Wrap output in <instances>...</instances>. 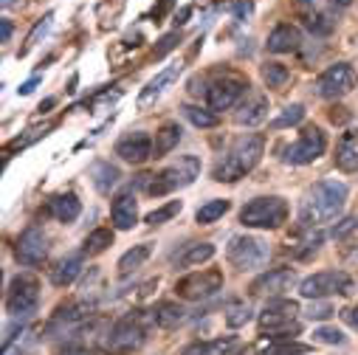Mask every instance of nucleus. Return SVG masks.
Returning <instances> with one entry per match:
<instances>
[{
	"instance_id": "46",
	"label": "nucleus",
	"mask_w": 358,
	"mask_h": 355,
	"mask_svg": "<svg viewBox=\"0 0 358 355\" xmlns=\"http://www.w3.org/2000/svg\"><path fill=\"white\" fill-rule=\"evenodd\" d=\"M341 316H344V321H347V324L358 327V305H355V307H347V310H341Z\"/></svg>"
},
{
	"instance_id": "17",
	"label": "nucleus",
	"mask_w": 358,
	"mask_h": 355,
	"mask_svg": "<svg viewBox=\"0 0 358 355\" xmlns=\"http://www.w3.org/2000/svg\"><path fill=\"white\" fill-rule=\"evenodd\" d=\"M296 282L294 268H274V271H265L251 282V294L254 296H277L282 291H291Z\"/></svg>"
},
{
	"instance_id": "19",
	"label": "nucleus",
	"mask_w": 358,
	"mask_h": 355,
	"mask_svg": "<svg viewBox=\"0 0 358 355\" xmlns=\"http://www.w3.org/2000/svg\"><path fill=\"white\" fill-rule=\"evenodd\" d=\"M87 316H91V302H71V305H62L54 319L48 321V333L57 335V333H71L76 330Z\"/></svg>"
},
{
	"instance_id": "52",
	"label": "nucleus",
	"mask_w": 358,
	"mask_h": 355,
	"mask_svg": "<svg viewBox=\"0 0 358 355\" xmlns=\"http://www.w3.org/2000/svg\"><path fill=\"white\" fill-rule=\"evenodd\" d=\"M299 3H305V6H310V3H316V0H299Z\"/></svg>"
},
{
	"instance_id": "37",
	"label": "nucleus",
	"mask_w": 358,
	"mask_h": 355,
	"mask_svg": "<svg viewBox=\"0 0 358 355\" xmlns=\"http://www.w3.org/2000/svg\"><path fill=\"white\" fill-rule=\"evenodd\" d=\"M184 116L195 124V127H201V130H209V127H217V116L212 113V110H206V108H195V105H187L184 108Z\"/></svg>"
},
{
	"instance_id": "25",
	"label": "nucleus",
	"mask_w": 358,
	"mask_h": 355,
	"mask_svg": "<svg viewBox=\"0 0 358 355\" xmlns=\"http://www.w3.org/2000/svg\"><path fill=\"white\" fill-rule=\"evenodd\" d=\"M181 124L178 122H166V124H161L158 127V133H155V141H152V158H164V155H169L175 147H178V141H181Z\"/></svg>"
},
{
	"instance_id": "48",
	"label": "nucleus",
	"mask_w": 358,
	"mask_h": 355,
	"mask_svg": "<svg viewBox=\"0 0 358 355\" xmlns=\"http://www.w3.org/2000/svg\"><path fill=\"white\" fill-rule=\"evenodd\" d=\"M12 31H15L12 20H3V43H9V40H12Z\"/></svg>"
},
{
	"instance_id": "10",
	"label": "nucleus",
	"mask_w": 358,
	"mask_h": 355,
	"mask_svg": "<svg viewBox=\"0 0 358 355\" xmlns=\"http://www.w3.org/2000/svg\"><path fill=\"white\" fill-rule=\"evenodd\" d=\"M324 150H327V136L322 133V127L308 124V127H302L299 138L291 147H285V161L288 164H296V166L313 164L316 158L324 155Z\"/></svg>"
},
{
	"instance_id": "36",
	"label": "nucleus",
	"mask_w": 358,
	"mask_h": 355,
	"mask_svg": "<svg viewBox=\"0 0 358 355\" xmlns=\"http://www.w3.org/2000/svg\"><path fill=\"white\" fill-rule=\"evenodd\" d=\"M305 119V108L302 105H288L271 124H268V127H271V130H285V127H294V124H299Z\"/></svg>"
},
{
	"instance_id": "34",
	"label": "nucleus",
	"mask_w": 358,
	"mask_h": 355,
	"mask_svg": "<svg viewBox=\"0 0 358 355\" xmlns=\"http://www.w3.org/2000/svg\"><path fill=\"white\" fill-rule=\"evenodd\" d=\"M110 245H113V231L110 229H96V231L87 234V240H85V254H102Z\"/></svg>"
},
{
	"instance_id": "41",
	"label": "nucleus",
	"mask_w": 358,
	"mask_h": 355,
	"mask_svg": "<svg viewBox=\"0 0 358 355\" xmlns=\"http://www.w3.org/2000/svg\"><path fill=\"white\" fill-rule=\"evenodd\" d=\"M313 338L316 341H322V344H344L347 338H344V333L341 330H336V327H319L316 333H313Z\"/></svg>"
},
{
	"instance_id": "45",
	"label": "nucleus",
	"mask_w": 358,
	"mask_h": 355,
	"mask_svg": "<svg viewBox=\"0 0 358 355\" xmlns=\"http://www.w3.org/2000/svg\"><path fill=\"white\" fill-rule=\"evenodd\" d=\"M37 85H40V76H31L29 82H23V85L17 87V94H20V96H29V94L34 91V87H37Z\"/></svg>"
},
{
	"instance_id": "47",
	"label": "nucleus",
	"mask_w": 358,
	"mask_h": 355,
	"mask_svg": "<svg viewBox=\"0 0 358 355\" xmlns=\"http://www.w3.org/2000/svg\"><path fill=\"white\" fill-rule=\"evenodd\" d=\"M189 15H192V6H184V9H181V15H178V17H175V26H184Z\"/></svg>"
},
{
	"instance_id": "4",
	"label": "nucleus",
	"mask_w": 358,
	"mask_h": 355,
	"mask_svg": "<svg viewBox=\"0 0 358 355\" xmlns=\"http://www.w3.org/2000/svg\"><path fill=\"white\" fill-rule=\"evenodd\" d=\"M150 324H155V316L152 313H144V310H133L127 316H122L113 330L108 333V341H105V349L110 355H127L133 349H138L147 338V330Z\"/></svg>"
},
{
	"instance_id": "29",
	"label": "nucleus",
	"mask_w": 358,
	"mask_h": 355,
	"mask_svg": "<svg viewBox=\"0 0 358 355\" xmlns=\"http://www.w3.org/2000/svg\"><path fill=\"white\" fill-rule=\"evenodd\" d=\"M150 254H152L150 242H141V245H133L130 251H124L122 259H119V277H130L133 271H138L141 265L150 259Z\"/></svg>"
},
{
	"instance_id": "51",
	"label": "nucleus",
	"mask_w": 358,
	"mask_h": 355,
	"mask_svg": "<svg viewBox=\"0 0 358 355\" xmlns=\"http://www.w3.org/2000/svg\"><path fill=\"white\" fill-rule=\"evenodd\" d=\"M0 3H3V6H12V3H15V0H0Z\"/></svg>"
},
{
	"instance_id": "33",
	"label": "nucleus",
	"mask_w": 358,
	"mask_h": 355,
	"mask_svg": "<svg viewBox=\"0 0 358 355\" xmlns=\"http://www.w3.org/2000/svg\"><path fill=\"white\" fill-rule=\"evenodd\" d=\"M181 209H184V203H181V201H169V203H164V206L152 209V212L144 217V223H147V226H161V223H169L175 215H181Z\"/></svg>"
},
{
	"instance_id": "13",
	"label": "nucleus",
	"mask_w": 358,
	"mask_h": 355,
	"mask_svg": "<svg viewBox=\"0 0 358 355\" xmlns=\"http://www.w3.org/2000/svg\"><path fill=\"white\" fill-rule=\"evenodd\" d=\"M313 87H316V94L322 99H341L355 87V71L347 62H336V65H330L327 71H322L316 76Z\"/></svg>"
},
{
	"instance_id": "50",
	"label": "nucleus",
	"mask_w": 358,
	"mask_h": 355,
	"mask_svg": "<svg viewBox=\"0 0 358 355\" xmlns=\"http://www.w3.org/2000/svg\"><path fill=\"white\" fill-rule=\"evenodd\" d=\"M68 355H94V352H85V349H82V352H68Z\"/></svg>"
},
{
	"instance_id": "2",
	"label": "nucleus",
	"mask_w": 358,
	"mask_h": 355,
	"mask_svg": "<svg viewBox=\"0 0 358 355\" xmlns=\"http://www.w3.org/2000/svg\"><path fill=\"white\" fill-rule=\"evenodd\" d=\"M262 150H265V138L259 133H251V136H243L237 144H231V150L215 164L212 169V181L217 184H234L240 178H245L262 158Z\"/></svg>"
},
{
	"instance_id": "44",
	"label": "nucleus",
	"mask_w": 358,
	"mask_h": 355,
	"mask_svg": "<svg viewBox=\"0 0 358 355\" xmlns=\"http://www.w3.org/2000/svg\"><path fill=\"white\" fill-rule=\"evenodd\" d=\"M175 43H178V34H166V37L161 40V45H158V51H155V57H164L166 51H172V48H175Z\"/></svg>"
},
{
	"instance_id": "27",
	"label": "nucleus",
	"mask_w": 358,
	"mask_h": 355,
	"mask_svg": "<svg viewBox=\"0 0 358 355\" xmlns=\"http://www.w3.org/2000/svg\"><path fill=\"white\" fill-rule=\"evenodd\" d=\"M91 178H94V187H96V192L110 195V189L119 184L122 172H119V166H113L110 161H96V164L91 166Z\"/></svg>"
},
{
	"instance_id": "11",
	"label": "nucleus",
	"mask_w": 358,
	"mask_h": 355,
	"mask_svg": "<svg viewBox=\"0 0 358 355\" xmlns=\"http://www.w3.org/2000/svg\"><path fill=\"white\" fill-rule=\"evenodd\" d=\"M40 305V282L31 274H20L12 280L6 291V310L12 316H29Z\"/></svg>"
},
{
	"instance_id": "40",
	"label": "nucleus",
	"mask_w": 358,
	"mask_h": 355,
	"mask_svg": "<svg viewBox=\"0 0 358 355\" xmlns=\"http://www.w3.org/2000/svg\"><path fill=\"white\" fill-rule=\"evenodd\" d=\"M336 310H333V305H327V302H319V299H313L310 302V307H308V319L310 321H324V319H330Z\"/></svg>"
},
{
	"instance_id": "20",
	"label": "nucleus",
	"mask_w": 358,
	"mask_h": 355,
	"mask_svg": "<svg viewBox=\"0 0 358 355\" xmlns=\"http://www.w3.org/2000/svg\"><path fill=\"white\" fill-rule=\"evenodd\" d=\"M110 220L119 231H130L138 223V201L133 195V189H124L113 198L110 203Z\"/></svg>"
},
{
	"instance_id": "22",
	"label": "nucleus",
	"mask_w": 358,
	"mask_h": 355,
	"mask_svg": "<svg viewBox=\"0 0 358 355\" xmlns=\"http://www.w3.org/2000/svg\"><path fill=\"white\" fill-rule=\"evenodd\" d=\"M333 158H336V166L341 172H358V133L355 130L341 133Z\"/></svg>"
},
{
	"instance_id": "1",
	"label": "nucleus",
	"mask_w": 358,
	"mask_h": 355,
	"mask_svg": "<svg viewBox=\"0 0 358 355\" xmlns=\"http://www.w3.org/2000/svg\"><path fill=\"white\" fill-rule=\"evenodd\" d=\"M347 203V187L336 178H324V181L313 184L305 198H302V206H299V220L302 226L308 229H316L322 223H330L341 215Z\"/></svg>"
},
{
	"instance_id": "43",
	"label": "nucleus",
	"mask_w": 358,
	"mask_h": 355,
	"mask_svg": "<svg viewBox=\"0 0 358 355\" xmlns=\"http://www.w3.org/2000/svg\"><path fill=\"white\" fill-rule=\"evenodd\" d=\"M231 12L237 15V20H245L251 15V0H237V3L231 6Z\"/></svg>"
},
{
	"instance_id": "15",
	"label": "nucleus",
	"mask_w": 358,
	"mask_h": 355,
	"mask_svg": "<svg viewBox=\"0 0 358 355\" xmlns=\"http://www.w3.org/2000/svg\"><path fill=\"white\" fill-rule=\"evenodd\" d=\"M181 68H184L181 62H172V65H166L161 73H155V76L144 85V91L138 94V108H141V110H147L150 105H155V102L169 91V87L175 85V79L181 76Z\"/></svg>"
},
{
	"instance_id": "24",
	"label": "nucleus",
	"mask_w": 358,
	"mask_h": 355,
	"mask_svg": "<svg viewBox=\"0 0 358 355\" xmlns=\"http://www.w3.org/2000/svg\"><path fill=\"white\" fill-rule=\"evenodd\" d=\"M79 274H82V254H68L51 268V282L57 288H68V285H73V280Z\"/></svg>"
},
{
	"instance_id": "12",
	"label": "nucleus",
	"mask_w": 358,
	"mask_h": 355,
	"mask_svg": "<svg viewBox=\"0 0 358 355\" xmlns=\"http://www.w3.org/2000/svg\"><path fill=\"white\" fill-rule=\"evenodd\" d=\"M243 94H248V79L237 73H223L206 87V105L212 110H229L240 102Z\"/></svg>"
},
{
	"instance_id": "39",
	"label": "nucleus",
	"mask_w": 358,
	"mask_h": 355,
	"mask_svg": "<svg viewBox=\"0 0 358 355\" xmlns=\"http://www.w3.org/2000/svg\"><path fill=\"white\" fill-rule=\"evenodd\" d=\"M51 20H54V12H48V15H45V17H43V20H40L34 29H31V34L26 37V45L20 48V57H23V54H29V51L37 45V40H40V37H43V34L51 29Z\"/></svg>"
},
{
	"instance_id": "26",
	"label": "nucleus",
	"mask_w": 358,
	"mask_h": 355,
	"mask_svg": "<svg viewBox=\"0 0 358 355\" xmlns=\"http://www.w3.org/2000/svg\"><path fill=\"white\" fill-rule=\"evenodd\" d=\"M212 256H215V245L212 242H192L181 254H175V262H178V268H198V265L209 262Z\"/></svg>"
},
{
	"instance_id": "35",
	"label": "nucleus",
	"mask_w": 358,
	"mask_h": 355,
	"mask_svg": "<svg viewBox=\"0 0 358 355\" xmlns=\"http://www.w3.org/2000/svg\"><path fill=\"white\" fill-rule=\"evenodd\" d=\"M305 26H308L313 34L327 37V34L336 29V20H333L330 15H324V12H308V15H305Z\"/></svg>"
},
{
	"instance_id": "16",
	"label": "nucleus",
	"mask_w": 358,
	"mask_h": 355,
	"mask_svg": "<svg viewBox=\"0 0 358 355\" xmlns=\"http://www.w3.org/2000/svg\"><path fill=\"white\" fill-rule=\"evenodd\" d=\"M116 155H119L122 161L138 166V164H144L147 158H152V138H150L147 133H141V130L127 133V136H122V138L116 141Z\"/></svg>"
},
{
	"instance_id": "8",
	"label": "nucleus",
	"mask_w": 358,
	"mask_h": 355,
	"mask_svg": "<svg viewBox=\"0 0 358 355\" xmlns=\"http://www.w3.org/2000/svg\"><path fill=\"white\" fill-rule=\"evenodd\" d=\"M355 291L352 280L344 271H319L299 282V294L305 299H324V296H350Z\"/></svg>"
},
{
	"instance_id": "23",
	"label": "nucleus",
	"mask_w": 358,
	"mask_h": 355,
	"mask_svg": "<svg viewBox=\"0 0 358 355\" xmlns=\"http://www.w3.org/2000/svg\"><path fill=\"white\" fill-rule=\"evenodd\" d=\"M240 349V341L234 335H223V338H212V341H195L189 347H184L181 355H234Z\"/></svg>"
},
{
	"instance_id": "30",
	"label": "nucleus",
	"mask_w": 358,
	"mask_h": 355,
	"mask_svg": "<svg viewBox=\"0 0 358 355\" xmlns=\"http://www.w3.org/2000/svg\"><path fill=\"white\" fill-rule=\"evenodd\" d=\"M152 316H155V324L158 327H178V324L187 319V310L181 305H175V302H161L152 310Z\"/></svg>"
},
{
	"instance_id": "14",
	"label": "nucleus",
	"mask_w": 358,
	"mask_h": 355,
	"mask_svg": "<svg viewBox=\"0 0 358 355\" xmlns=\"http://www.w3.org/2000/svg\"><path fill=\"white\" fill-rule=\"evenodd\" d=\"M15 254L23 265H43L45 256H48V237L37 229V226H29L20 237H17V245H15Z\"/></svg>"
},
{
	"instance_id": "49",
	"label": "nucleus",
	"mask_w": 358,
	"mask_h": 355,
	"mask_svg": "<svg viewBox=\"0 0 358 355\" xmlns=\"http://www.w3.org/2000/svg\"><path fill=\"white\" fill-rule=\"evenodd\" d=\"M330 3H333L336 9H347V6L352 3V0H330Z\"/></svg>"
},
{
	"instance_id": "3",
	"label": "nucleus",
	"mask_w": 358,
	"mask_h": 355,
	"mask_svg": "<svg viewBox=\"0 0 358 355\" xmlns=\"http://www.w3.org/2000/svg\"><path fill=\"white\" fill-rule=\"evenodd\" d=\"M198 175H201V161L195 155H184V158H178V164H172L155 175H141L138 184L144 187V192L150 198H161V195H169L175 189L189 187Z\"/></svg>"
},
{
	"instance_id": "31",
	"label": "nucleus",
	"mask_w": 358,
	"mask_h": 355,
	"mask_svg": "<svg viewBox=\"0 0 358 355\" xmlns=\"http://www.w3.org/2000/svg\"><path fill=\"white\" fill-rule=\"evenodd\" d=\"M259 73H262V82H265L268 87H274V91L285 87L288 79H291V71H288V65H282V62H265V65L259 68Z\"/></svg>"
},
{
	"instance_id": "38",
	"label": "nucleus",
	"mask_w": 358,
	"mask_h": 355,
	"mask_svg": "<svg viewBox=\"0 0 358 355\" xmlns=\"http://www.w3.org/2000/svg\"><path fill=\"white\" fill-rule=\"evenodd\" d=\"M226 324L231 327V330H237V327H243V324H248L251 321V307L245 305V302H231L229 307H226Z\"/></svg>"
},
{
	"instance_id": "42",
	"label": "nucleus",
	"mask_w": 358,
	"mask_h": 355,
	"mask_svg": "<svg viewBox=\"0 0 358 355\" xmlns=\"http://www.w3.org/2000/svg\"><path fill=\"white\" fill-rule=\"evenodd\" d=\"M355 229H358V217H355V215H352V217H344V220L333 229V237H336V240H341V237H347V234H350V231H355Z\"/></svg>"
},
{
	"instance_id": "28",
	"label": "nucleus",
	"mask_w": 358,
	"mask_h": 355,
	"mask_svg": "<svg viewBox=\"0 0 358 355\" xmlns=\"http://www.w3.org/2000/svg\"><path fill=\"white\" fill-rule=\"evenodd\" d=\"M79 212H82V203H79V198L73 192H62V195H57L51 201V215L59 223H73L79 217Z\"/></svg>"
},
{
	"instance_id": "32",
	"label": "nucleus",
	"mask_w": 358,
	"mask_h": 355,
	"mask_svg": "<svg viewBox=\"0 0 358 355\" xmlns=\"http://www.w3.org/2000/svg\"><path fill=\"white\" fill-rule=\"evenodd\" d=\"M231 209V203L226 201V198H217V201H206L198 212H195V220L201 223V226H206V223H215V220H220L226 212Z\"/></svg>"
},
{
	"instance_id": "7",
	"label": "nucleus",
	"mask_w": 358,
	"mask_h": 355,
	"mask_svg": "<svg viewBox=\"0 0 358 355\" xmlns=\"http://www.w3.org/2000/svg\"><path fill=\"white\" fill-rule=\"evenodd\" d=\"M223 271L217 268H206V271H192L187 277H181L175 282V294L187 299V302H203L209 296H215L217 291H223Z\"/></svg>"
},
{
	"instance_id": "9",
	"label": "nucleus",
	"mask_w": 358,
	"mask_h": 355,
	"mask_svg": "<svg viewBox=\"0 0 358 355\" xmlns=\"http://www.w3.org/2000/svg\"><path fill=\"white\" fill-rule=\"evenodd\" d=\"M299 313L296 302L291 299H271L262 313H259V330L271 333V335H288V333H299V324L294 321Z\"/></svg>"
},
{
	"instance_id": "6",
	"label": "nucleus",
	"mask_w": 358,
	"mask_h": 355,
	"mask_svg": "<svg viewBox=\"0 0 358 355\" xmlns=\"http://www.w3.org/2000/svg\"><path fill=\"white\" fill-rule=\"evenodd\" d=\"M226 256H229V262L234 265L237 271H259L262 265L268 262V245L259 237L237 234V237L229 240Z\"/></svg>"
},
{
	"instance_id": "5",
	"label": "nucleus",
	"mask_w": 358,
	"mask_h": 355,
	"mask_svg": "<svg viewBox=\"0 0 358 355\" xmlns=\"http://www.w3.org/2000/svg\"><path fill=\"white\" fill-rule=\"evenodd\" d=\"M288 220V203L277 195L254 198L240 209V223L245 229H280Z\"/></svg>"
},
{
	"instance_id": "18",
	"label": "nucleus",
	"mask_w": 358,
	"mask_h": 355,
	"mask_svg": "<svg viewBox=\"0 0 358 355\" xmlns=\"http://www.w3.org/2000/svg\"><path fill=\"white\" fill-rule=\"evenodd\" d=\"M268 119V96L259 91H248L243 102H237L234 110V124L240 127H257Z\"/></svg>"
},
{
	"instance_id": "21",
	"label": "nucleus",
	"mask_w": 358,
	"mask_h": 355,
	"mask_svg": "<svg viewBox=\"0 0 358 355\" xmlns=\"http://www.w3.org/2000/svg\"><path fill=\"white\" fill-rule=\"evenodd\" d=\"M265 45H268L271 54H291V51H296L302 45V31L296 26H291V23H280L271 34H268Z\"/></svg>"
}]
</instances>
